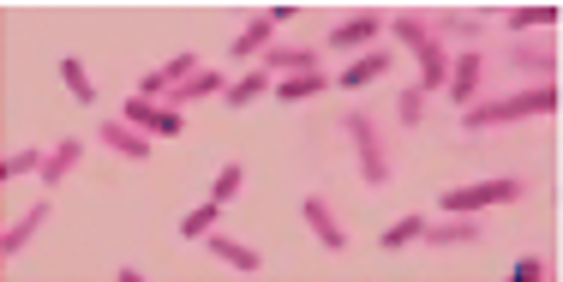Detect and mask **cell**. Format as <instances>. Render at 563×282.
Wrapping results in <instances>:
<instances>
[{"label": "cell", "instance_id": "1", "mask_svg": "<svg viewBox=\"0 0 563 282\" xmlns=\"http://www.w3.org/2000/svg\"><path fill=\"white\" fill-rule=\"evenodd\" d=\"M552 108H558V84H540V90L504 96V102H468V108H462V126H468V132H486V126L528 120V114H552Z\"/></svg>", "mask_w": 563, "mask_h": 282}, {"label": "cell", "instance_id": "2", "mask_svg": "<svg viewBox=\"0 0 563 282\" xmlns=\"http://www.w3.org/2000/svg\"><path fill=\"white\" fill-rule=\"evenodd\" d=\"M390 30H396V36L408 42V54L420 60V90H438V84L450 78V54H444V42H438L420 18H408V12H402V18H390Z\"/></svg>", "mask_w": 563, "mask_h": 282}, {"label": "cell", "instance_id": "3", "mask_svg": "<svg viewBox=\"0 0 563 282\" xmlns=\"http://www.w3.org/2000/svg\"><path fill=\"white\" fill-rule=\"evenodd\" d=\"M528 186L516 174H498V180H474V186H456L444 192V216H480V210H498V204H516Z\"/></svg>", "mask_w": 563, "mask_h": 282}, {"label": "cell", "instance_id": "4", "mask_svg": "<svg viewBox=\"0 0 563 282\" xmlns=\"http://www.w3.org/2000/svg\"><path fill=\"white\" fill-rule=\"evenodd\" d=\"M342 132L354 138V156H360V180L366 186H384L390 180V156H384V144H378V126L354 108V114H342Z\"/></svg>", "mask_w": 563, "mask_h": 282}, {"label": "cell", "instance_id": "5", "mask_svg": "<svg viewBox=\"0 0 563 282\" xmlns=\"http://www.w3.org/2000/svg\"><path fill=\"white\" fill-rule=\"evenodd\" d=\"M126 120H132L138 132H156V138H180V132H186L180 108H156L150 96H132V102H126Z\"/></svg>", "mask_w": 563, "mask_h": 282}, {"label": "cell", "instance_id": "6", "mask_svg": "<svg viewBox=\"0 0 563 282\" xmlns=\"http://www.w3.org/2000/svg\"><path fill=\"white\" fill-rule=\"evenodd\" d=\"M474 84H480V48H462V54L450 60L444 90H450V102H456V108H468V102H474Z\"/></svg>", "mask_w": 563, "mask_h": 282}, {"label": "cell", "instance_id": "7", "mask_svg": "<svg viewBox=\"0 0 563 282\" xmlns=\"http://www.w3.org/2000/svg\"><path fill=\"white\" fill-rule=\"evenodd\" d=\"M48 216H54V204H48V198H36V204H30V210H24V216H18V222L6 228V240H0V258H18V252L30 246V234H36V228H42Z\"/></svg>", "mask_w": 563, "mask_h": 282}, {"label": "cell", "instance_id": "8", "mask_svg": "<svg viewBox=\"0 0 563 282\" xmlns=\"http://www.w3.org/2000/svg\"><path fill=\"white\" fill-rule=\"evenodd\" d=\"M390 66H396V54H390V48H372V54H360V60L342 72V90H366V84L390 78Z\"/></svg>", "mask_w": 563, "mask_h": 282}, {"label": "cell", "instance_id": "9", "mask_svg": "<svg viewBox=\"0 0 563 282\" xmlns=\"http://www.w3.org/2000/svg\"><path fill=\"white\" fill-rule=\"evenodd\" d=\"M102 144H114L126 162H150V138L132 120H102Z\"/></svg>", "mask_w": 563, "mask_h": 282}, {"label": "cell", "instance_id": "10", "mask_svg": "<svg viewBox=\"0 0 563 282\" xmlns=\"http://www.w3.org/2000/svg\"><path fill=\"white\" fill-rule=\"evenodd\" d=\"M78 156H84V138H60V144L42 156V192H54V186L78 168Z\"/></svg>", "mask_w": 563, "mask_h": 282}, {"label": "cell", "instance_id": "11", "mask_svg": "<svg viewBox=\"0 0 563 282\" xmlns=\"http://www.w3.org/2000/svg\"><path fill=\"white\" fill-rule=\"evenodd\" d=\"M300 216H306V228L318 234V246H330V252H342V246H348V234H342V222L330 216V204H324V198H306V204H300Z\"/></svg>", "mask_w": 563, "mask_h": 282}, {"label": "cell", "instance_id": "12", "mask_svg": "<svg viewBox=\"0 0 563 282\" xmlns=\"http://www.w3.org/2000/svg\"><path fill=\"white\" fill-rule=\"evenodd\" d=\"M264 72H276V78L318 72V48H264Z\"/></svg>", "mask_w": 563, "mask_h": 282}, {"label": "cell", "instance_id": "13", "mask_svg": "<svg viewBox=\"0 0 563 282\" xmlns=\"http://www.w3.org/2000/svg\"><path fill=\"white\" fill-rule=\"evenodd\" d=\"M426 246H468V240H480V216H450V222H426V234H420Z\"/></svg>", "mask_w": 563, "mask_h": 282}, {"label": "cell", "instance_id": "14", "mask_svg": "<svg viewBox=\"0 0 563 282\" xmlns=\"http://www.w3.org/2000/svg\"><path fill=\"white\" fill-rule=\"evenodd\" d=\"M204 246H210V252L222 258V264H234L240 276H258V270H264V258H258L252 246H240V240H228V234H216V228L204 234Z\"/></svg>", "mask_w": 563, "mask_h": 282}, {"label": "cell", "instance_id": "15", "mask_svg": "<svg viewBox=\"0 0 563 282\" xmlns=\"http://www.w3.org/2000/svg\"><path fill=\"white\" fill-rule=\"evenodd\" d=\"M378 30H384V18H378V12H360V18H348V24H336V30H330V48H360V42H378Z\"/></svg>", "mask_w": 563, "mask_h": 282}, {"label": "cell", "instance_id": "16", "mask_svg": "<svg viewBox=\"0 0 563 282\" xmlns=\"http://www.w3.org/2000/svg\"><path fill=\"white\" fill-rule=\"evenodd\" d=\"M228 84H222V72H192L186 84H174L168 90V108H180V102H192V96H222Z\"/></svg>", "mask_w": 563, "mask_h": 282}, {"label": "cell", "instance_id": "17", "mask_svg": "<svg viewBox=\"0 0 563 282\" xmlns=\"http://www.w3.org/2000/svg\"><path fill=\"white\" fill-rule=\"evenodd\" d=\"M264 90H270V72L258 66V72H246V78H234V84L222 90V102H228V108H252V102H258Z\"/></svg>", "mask_w": 563, "mask_h": 282}, {"label": "cell", "instance_id": "18", "mask_svg": "<svg viewBox=\"0 0 563 282\" xmlns=\"http://www.w3.org/2000/svg\"><path fill=\"white\" fill-rule=\"evenodd\" d=\"M270 30H276V24H270V12H258V18H252V24H246L240 36H234V60H252V54H264Z\"/></svg>", "mask_w": 563, "mask_h": 282}, {"label": "cell", "instance_id": "19", "mask_svg": "<svg viewBox=\"0 0 563 282\" xmlns=\"http://www.w3.org/2000/svg\"><path fill=\"white\" fill-rule=\"evenodd\" d=\"M324 72H300V78H282L276 84V102H312V96H324Z\"/></svg>", "mask_w": 563, "mask_h": 282}, {"label": "cell", "instance_id": "20", "mask_svg": "<svg viewBox=\"0 0 563 282\" xmlns=\"http://www.w3.org/2000/svg\"><path fill=\"white\" fill-rule=\"evenodd\" d=\"M216 216H222V204H216V198H204V204H192V210L180 216V240H204V234L216 228Z\"/></svg>", "mask_w": 563, "mask_h": 282}, {"label": "cell", "instance_id": "21", "mask_svg": "<svg viewBox=\"0 0 563 282\" xmlns=\"http://www.w3.org/2000/svg\"><path fill=\"white\" fill-rule=\"evenodd\" d=\"M60 78H66V90H72V102H78V108H96V84H90L84 60H60Z\"/></svg>", "mask_w": 563, "mask_h": 282}, {"label": "cell", "instance_id": "22", "mask_svg": "<svg viewBox=\"0 0 563 282\" xmlns=\"http://www.w3.org/2000/svg\"><path fill=\"white\" fill-rule=\"evenodd\" d=\"M420 234H426V216H402V222H390V228L378 234V246H384V252H402V246H414Z\"/></svg>", "mask_w": 563, "mask_h": 282}, {"label": "cell", "instance_id": "23", "mask_svg": "<svg viewBox=\"0 0 563 282\" xmlns=\"http://www.w3.org/2000/svg\"><path fill=\"white\" fill-rule=\"evenodd\" d=\"M240 186H246V168H240V162H228V168L210 180V198H216V204H234V192H240Z\"/></svg>", "mask_w": 563, "mask_h": 282}, {"label": "cell", "instance_id": "24", "mask_svg": "<svg viewBox=\"0 0 563 282\" xmlns=\"http://www.w3.org/2000/svg\"><path fill=\"white\" fill-rule=\"evenodd\" d=\"M438 24H444V30H456V36H480V30L492 24V12H444Z\"/></svg>", "mask_w": 563, "mask_h": 282}, {"label": "cell", "instance_id": "25", "mask_svg": "<svg viewBox=\"0 0 563 282\" xmlns=\"http://www.w3.org/2000/svg\"><path fill=\"white\" fill-rule=\"evenodd\" d=\"M534 24H558V6H516L510 30H534Z\"/></svg>", "mask_w": 563, "mask_h": 282}, {"label": "cell", "instance_id": "26", "mask_svg": "<svg viewBox=\"0 0 563 282\" xmlns=\"http://www.w3.org/2000/svg\"><path fill=\"white\" fill-rule=\"evenodd\" d=\"M510 66H516V72L528 66V72H546V78H552V72H558V54H540V48H516V54H510Z\"/></svg>", "mask_w": 563, "mask_h": 282}, {"label": "cell", "instance_id": "27", "mask_svg": "<svg viewBox=\"0 0 563 282\" xmlns=\"http://www.w3.org/2000/svg\"><path fill=\"white\" fill-rule=\"evenodd\" d=\"M420 114H426V90H420V84H408V90H402V102H396V120H402V126H420Z\"/></svg>", "mask_w": 563, "mask_h": 282}, {"label": "cell", "instance_id": "28", "mask_svg": "<svg viewBox=\"0 0 563 282\" xmlns=\"http://www.w3.org/2000/svg\"><path fill=\"white\" fill-rule=\"evenodd\" d=\"M30 168H42V150H12V156L0 162V180H18V174H30Z\"/></svg>", "mask_w": 563, "mask_h": 282}, {"label": "cell", "instance_id": "29", "mask_svg": "<svg viewBox=\"0 0 563 282\" xmlns=\"http://www.w3.org/2000/svg\"><path fill=\"white\" fill-rule=\"evenodd\" d=\"M162 72H168V78H174V84H186V78H192V72H204V66H198V60H192V54H174V60H168V66H162Z\"/></svg>", "mask_w": 563, "mask_h": 282}, {"label": "cell", "instance_id": "30", "mask_svg": "<svg viewBox=\"0 0 563 282\" xmlns=\"http://www.w3.org/2000/svg\"><path fill=\"white\" fill-rule=\"evenodd\" d=\"M168 90H174L168 72H144V78H138V96H168Z\"/></svg>", "mask_w": 563, "mask_h": 282}, {"label": "cell", "instance_id": "31", "mask_svg": "<svg viewBox=\"0 0 563 282\" xmlns=\"http://www.w3.org/2000/svg\"><path fill=\"white\" fill-rule=\"evenodd\" d=\"M510 276H516V282H546V264H540V258H516Z\"/></svg>", "mask_w": 563, "mask_h": 282}]
</instances>
